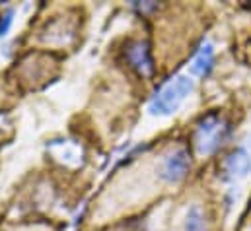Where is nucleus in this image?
<instances>
[{
    "mask_svg": "<svg viewBox=\"0 0 251 231\" xmlns=\"http://www.w3.org/2000/svg\"><path fill=\"white\" fill-rule=\"evenodd\" d=\"M251 173V148L250 146H238L236 150H232L224 162H222V169L220 177L226 183H234L240 181L244 177Z\"/></svg>",
    "mask_w": 251,
    "mask_h": 231,
    "instance_id": "7ed1b4c3",
    "label": "nucleus"
},
{
    "mask_svg": "<svg viewBox=\"0 0 251 231\" xmlns=\"http://www.w3.org/2000/svg\"><path fill=\"white\" fill-rule=\"evenodd\" d=\"M232 134V124L226 116L220 113H208L197 122L195 128V148L201 156H210L216 154L230 138Z\"/></svg>",
    "mask_w": 251,
    "mask_h": 231,
    "instance_id": "f257e3e1",
    "label": "nucleus"
},
{
    "mask_svg": "<svg viewBox=\"0 0 251 231\" xmlns=\"http://www.w3.org/2000/svg\"><path fill=\"white\" fill-rule=\"evenodd\" d=\"M195 82L189 76H176L172 82H168L150 101V115L154 116H168L176 113L183 99L193 93Z\"/></svg>",
    "mask_w": 251,
    "mask_h": 231,
    "instance_id": "f03ea898",
    "label": "nucleus"
},
{
    "mask_svg": "<svg viewBox=\"0 0 251 231\" xmlns=\"http://www.w3.org/2000/svg\"><path fill=\"white\" fill-rule=\"evenodd\" d=\"M191 169V156L185 148H176L172 154H168L162 163H160V179L164 183L176 185L181 179H185V175Z\"/></svg>",
    "mask_w": 251,
    "mask_h": 231,
    "instance_id": "20e7f679",
    "label": "nucleus"
},
{
    "mask_svg": "<svg viewBox=\"0 0 251 231\" xmlns=\"http://www.w3.org/2000/svg\"><path fill=\"white\" fill-rule=\"evenodd\" d=\"M212 68H214V49H212L210 43H204V45L199 49L197 57L193 58L191 74L201 76V78H206Z\"/></svg>",
    "mask_w": 251,
    "mask_h": 231,
    "instance_id": "423d86ee",
    "label": "nucleus"
},
{
    "mask_svg": "<svg viewBox=\"0 0 251 231\" xmlns=\"http://www.w3.org/2000/svg\"><path fill=\"white\" fill-rule=\"evenodd\" d=\"M125 58L128 66L136 70L140 76H150L154 72V60L150 55V49L144 41H130L125 47Z\"/></svg>",
    "mask_w": 251,
    "mask_h": 231,
    "instance_id": "39448f33",
    "label": "nucleus"
},
{
    "mask_svg": "<svg viewBox=\"0 0 251 231\" xmlns=\"http://www.w3.org/2000/svg\"><path fill=\"white\" fill-rule=\"evenodd\" d=\"M185 231H206V220L201 206H191L185 216Z\"/></svg>",
    "mask_w": 251,
    "mask_h": 231,
    "instance_id": "0eeeda50",
    "label": "nucleus"
},
{
    "mask_svg": "<svg viewBox=\"0 0 251 231\" xmlns=\"http://www.w3.org/2000/svg\"><path fill=\"white\" fill-rule=\"evenodd\" d=\"M10 25H12V12H6L0 16V37H4L8 33Z\"/></svg>",
    "mask_w": 251,
    "mask_h": 231,
    "instance_id": "6e6552de",
    "label": "nucleus"
}]
</instances>
